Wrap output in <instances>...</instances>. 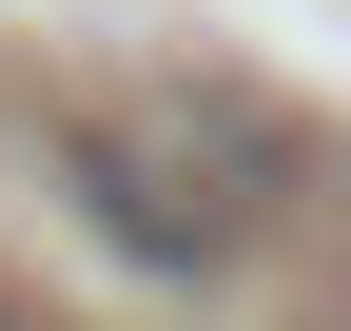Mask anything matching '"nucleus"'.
<instances>
[{
  "instance_id": "obj_2",
  "label": "nucleus",
  "mask_w": 351,
  "mask_h": 331,
  "mask_svg": "<svg viewBox=\"0 0 351 331\" xmlns=\"http://www.w3.org/2000/svg\"><path fill=\"white\" fill-rule=\"evenodd\" d=\"M0 331H20V312H0Z\"/></svg>"
},
{
  "instance_id": "obj_1",
  "label": "nucleus",
  "mask_w": 351,
  "mask_h": 331,
  "mask_svg": "<svg viewBox=\"0 0 351 331\" xmlns=\"http://www.w3.org/2000/svg\"><path fill=\"white\" fill-rule=\"evenodd\" d=\"M78 215L117 234L137 273H215L254 234V137H195V117H78Z\"/></svg>"
}]
</instances>
